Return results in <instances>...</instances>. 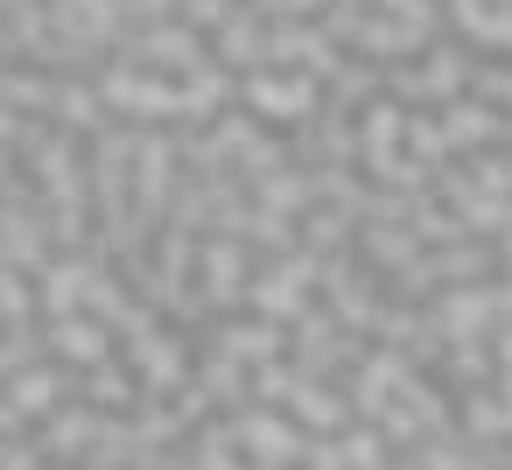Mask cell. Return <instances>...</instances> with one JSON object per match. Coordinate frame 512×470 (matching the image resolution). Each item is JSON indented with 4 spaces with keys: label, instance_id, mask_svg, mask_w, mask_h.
I'll return each mask as SVG.
<instances>
[{
    "label": "cell",
    "instance_id": "6da1fadb",
    "mask_svg": "<svg viewBox=\"0 0 512 470\" xmlns=\"http://www.w3.org/2000/svg\"><path fill=\"white\" fill-rule=\"evenodd\" d=\"M246 99L260 106V113H274V120H295V113H309V78H253L246 85Z\"/></svg>",
    "mask_w": 512,
    "mask_h": 470
}]
</instances>
